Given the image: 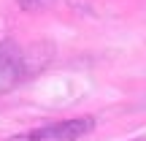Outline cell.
<instances>
[{"mask_svg":"<svg viewBox=\"0 0 146 141\" xmlns=\"http://www.w3.org/2000/svg\"><path fill=\"white\" fill-rule=\"evenodd\" d=\"M95 128L92 117H73V120L62 122H52V125L35 128V130L19 133V136L8 138V141H78L81 136H87Z\"/></svg>","mask_w":146,"mask_h":141,"instance_id":"6da1fadb","label":"cell"},{"mask_svg":"<svg viewBox=\"0 0 146 141\" xmlns=\"http://www.w3.org/2000/svg\"><path fill=\"white\" fill-rule=\"evenodd\" d=\"M25 76V60L14 41H0V95L14 90Z\"/></svg>","mask_w":146,"mask_h":141,"instance_id":"7a4b0ae2","label":"cell"},{"mask_svg":"<svg viewBox=\"0 0 146 141\" xmlns=\"http://www.w3.org/2000/svg\"><path fill=\"white\" fill-rule=\"evenodd\" d=\"M16 3H19L22 8H35V5L41 3V0H16Z\"/></svg>","mask_w":146,"mask_h":141,"instance_id":"3957f363","label":"cell"},{"mask_svg":"<svg viewBox=\"0 0 146 141\" xmlns=\"http://www.w3.org/2000/svg\"><path fill=\"white\" fill-rule=\"evenodd\" d=\"M135 141H146V138H135Z\"/></svg>","mask_w":146,"mask_h":141,"instance_id":"277c9868","label":"cell"}]
</instances>
